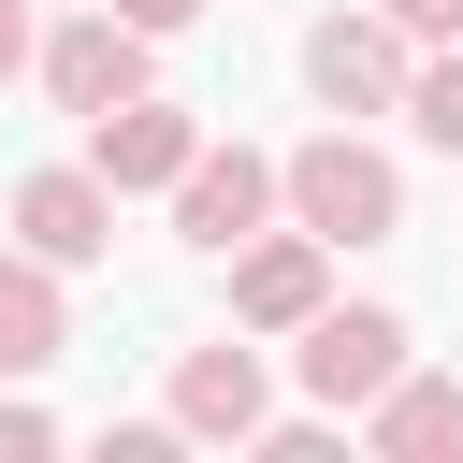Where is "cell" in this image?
I'll return each mask as SVG.
<instances>
[{"label":"cell","instance_id":"6da1fadb","mask_svg":"<svg viewBox=\"0 0 463 463\" xmlns=\"http://www.w3.org/2000/svg\"><path fill=\"white\" fill-rule=\"evenodd\" d=\"M420 29L376 0V14H318L304 29V87L333 101V116H405V87H420V58H405Z\"/></svg>","mask_w":463,"mask_h":463},{"label":"cell","instance_id":"7a4b0ae2","mask_svg":"<svg viewBox=\"0 0 463 463\" xmlns=\"http://www.w3.org/2000/svg\"><path fill=\"white\" fill-rule=\"evenodd\" d=\"M289 217H304V232H333V246H376V232L405 217V188H391V159H376V145L318 130V145H289Z\"/></svg>","mask_w":463,"mask_h":463},{"label":"cell","instance_id":"3957f363","mask_svg":"<svg viewBox=\"0 0 463 463\" xmlns=\"http://www.w3.org/2000/svg\"><path fill=\"white\" fill-rule=\"evenodd\" d=\"M275 203H289V159H260V145H203V159L174 174V232H188V246H217V260H232V246H260V217H275Z\"/></svg>","mask_w":463,"mask_h":463},{"label":"cell","instance_id":"277c9868","mask_svg":"<svg viewBox=\"0 0 463 463\" xmlns=\"http://www.w3.org/2000/svg\"><path fill=\"white\" fill-rule=\"evenodd\" d=\"M145 43H159V29H130L116 0H87V14L43 43V87H58V116H116V101H145Z\"/></svg>","mask_w":463,"mask_h":463},{"label":"cell","instance_id":"5b68a950","mask_svg":"<svg viewBox=\"0 0 463 463\" xmlns=\"http://www.w3.org/2000/svg\"><path fill=\"white\" fill-rule=\"evenodd\" d=\"M391 376H405V318H391V304H318V318H304V391H318L333 420L376 405Z\"/></svg>","mask_w":463,"mask_h":463},{"label":"cell","instance_id":"8992f818","mask_svg":"<svg viewBox=\"0 0 463 463\" xmlns=\"http://www.w3.org/2000/svg\"><path fill=\"white\" fill-rule=\"evenodd\" d=\"M333 304V232H260V246H232V318L246 333H304Z\"/></svg>","mask_w":463,"mask_h":463},{"label":"cell","instance_id":"52a82bcc","mask_svg":"<svg viewBox=\"0 0 463 463\" xmlns=\"http://www.w3.org/2000/svg\"><path fill=\"white\" fill-rule=\"evenodd\" d=\"M14 246H43L58 275H87V260L116 246V188H101V159H72V174H29V188H14Z\"/></svg>","mask_w":463,"mask_h":463},{"label":"cell","instance_id":"ba28073f","mask_svg":"<svg viewBox=\"0 0 463 463\" xmlns=\"http://www.w3.org/2000/svg\"><path fill=\"white\" fill-rule=\"evenodd\" d=\"M87 159H101V188L130 203V188H174V174L203 159V130H188L174 101H116V116H87Z\"/></svg>","mask_w":463,"mask_h":463},{"label":"cell","instance_id":"9c48e42d","mask_svg":"<svg viewBox=\"0 0 463 463\" xmlns=\"http://www.w3.org/2000/svg\"><path fill=\"white\" fill-rule=\"evenodd\" d=\"M174 420L246 449V434L275 420V391H260V347H188V362H174Z\"/></svg>","mask_w":463,"mask_h":463},{"label":"cell","instance_id":"30bf717a","mask_svg":"<svg viewBox=\"0 0 463 463\" xmlns=\"http://www.w3.org/2000/svg\"><path fill=\"white\" fill-rule=\"evenodd\" d=\"M362 434H376L391 463H449V449H463V376H420V362H405V376L362 405Z\"/></svg>","mask_w":463,"mask_h":463},{"label":"cell","instance_id":"8fae6325","mask_svg":"<svg viewBox=\"0 0 463 463\" xmlns=\"http://www.w3.org/2000/svg\"><path fill=\"white\" fill-rule=\"evenodd\" d=\"M58 347H72V304H58V260H43V246H14V260H0V376H43Z\"/></svg>","mask_w":463,"mask_h":463},{"label":"cell","instance_id":"7c38bea8","mask_svg":"<svg viewBox=\"0 0 463 463\" xmlns=\"http://www.w3.org/2000/svg\"><path fill=\"white\" fill-rule=\"evenodd\" d=\"M405 116H420V145H449V159H463V58H434V72L405 87Z\"/></svg>","mask_w":463,"mask_h":463},{"label":"cell","instance_id":"4fadbf2b","mask_svg":"<svg viewBox=\"0 0 463 463\" xmlns=\"http://www.w3.org/2000/svg\"><path fill=\"white\" fill-rule=\"evenodd\" d=\"M29 449H58V420L43 405H0V463H29Z\"/></svg>","mask_w":463,"mask_h":463},{"label":"cell","instance_id":"5bb4252c","mask_svg":"<svg viewBox=\"0 0 463 463\" xmlns=\"http://www.w3.org/2000/svg\"><path fill=\"white\" fill-rule=\"evenodd\" d=\"M391 14H405L420 43H463V0H391Z\"/></svg>","mask_w":463,"mask_h":463},{"label":"cell","instance_id":"9a60e30c","mask_svg":"<svg viewBox=\"0 0 463 463\" xmlns=\"http://www.w3.org/2000/svg\"><path fill=\"white\" fill-rule=\"evenodd\" d=\"M29 72V0H0V87Z\"/></svg>","mask_w":463,"mask_h":463},{"label":"cell","instance_id":"2e32d148","mask_svg":"<svg viewBox=\"0 0 463 463\" xmlns=\"http://www.w3.org/2000/svg\"><path fill=\"white\" fill-rule=\"evenodd\" d=\"M116 14H130V29H188L203 0H116Z\"/></svg>","mask_w":463,"mask_h":463}]
</instances>
